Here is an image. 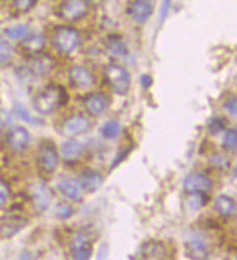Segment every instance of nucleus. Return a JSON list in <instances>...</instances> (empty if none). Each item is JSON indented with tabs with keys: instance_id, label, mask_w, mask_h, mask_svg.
<instances>
[{
	"instance_id": "a878e982",
	"label": "nucleus",
	"mask_w": 237,
	"mask_h": 260,
	"mask_svg": "<svg viewBox=\"0 0 237 260\" xmlns=\"http://www.w3.org/2000/svg\"><path fill=\"white\" fill-rule=\"evenodd\" d=\"M100 133L106 138V139H116L118 135L122 133V126L116 120H110L104 123L100 129Z\"/></svg>"
},
{
	"instance_id": "4be33fe9",
	"label": "nucleus",
	"mask_w": 237,
	"mask_h": 260,
	"mask_svg": "<svg viewBox=\"0 0 237 260\" xmlns=\"http://www.w3.org/2000/svg\"><path fill=\"white\" fill-rule=\"evenodd\" d=\"M106 50L113 57H126L128 56V46L122 36L111 34L106 40Z\"/></svg>"
},
{
	"instance_id": "f3484780",
	"label": "nucleus",
	"mask_w": 237,
	"mask_h": 260,
	"mask_svg": "<svg viewBox=\"0 0 237 260\" xmlns=\"http://www.w3.org/2000/svg\"><path fill=\"white\" fill-rule=\"evenodd\" d=\"M44 47H46V37L41 32H31L24 41H21V48H22L24 54L29 56V57H36L38 54H43Z\"/></svg>"
},
{
	"instance_id": "1a4fd4ad",
	"label": "nucleus",
	"mask_w": 237,
	"mask_h": 260,
	"mask_svg": "<svg viewBox=\"0 0 237 260\" xmlns=\"http://www.w3.org/2000/svg\"><path fill=\"white\" fill-rule=\"evenodd\" d=\"M185 251L188 257L192 260H208L210 257V247L205 238L198 234H193L186 238L185 241Z\"/></svg>"
},
{
	"instance_id": "7c9ffc66",
	"label": "nucleus",
	"mask_w": 237,
	"mask_h": 260,
	"mask_svg": "<svg viewBox=\"0 0 237 260\" xmlns=\"http://www.w3.org/2000/svg\"><path fill=\"white\" fill-rule=\"evenodd\" d=\"M15 113H16V116L19 118H22L25 120L26 123H31V124H38V120L33 117L28 111H26V108L24 106H21V104H15Z\"/></svg>"
},
{
	"instance_id": "c756f323",
	"label": "nucleus",
	"mask_w": 237,
	"mask_h": 260,
	"mask_svg": "<svg viewBox=\"0 0 237 260\" xmlns=\"http://www.w3.org/2000/svg\"><path fill=\"white\" fill-rule=\"evenodd\" d=\"M38 0H12L13 9L18 13H28L34 9Z\"/></svg>"
},
{
	"instance_id": "aec40b11",
	"label": "nucleus",
	"mask_w": 237,
	"mask_h": 260,
	"mask_svg": "<svg viewBox=\"0 0 237 260\" xmlns=\"http://www.w3.org/2000/svg\"><path fill=\"white\" fill-rule=\"evenodd\" d=\"M214 208H215V211L218 212L220 216L227 218V219L228 218H233L236 215V201L231 196H228V194H220V196H217L215 201H214Z\"/></svg>"
},
{
	"instance_id": "b1692460",
	"label": "nucleus",
	"mask_w": 237,
	"mask_h": 260,
	"mask_svg": "<svg viewBox=\"0 0 237 260\" xmlns=\"http://www.w3.org/2000/svg\"><path fill=\"white\" fill-rule=\"evenodd\" d=\"M33 31L28 25L25 24H18V25H12V26H8L5 28L3 31V36L6 37L8 41H24L26 37L29 36Z\"/></svg>"
},
{
	"instance_id": "393cba45",
	"label": "nucleus",
	"mask_w": 237,
	"mask_h": 260,
	"mask_svg": "<svg viewBox=\"0 0 237 260\" xmlns=\"http://www.w3.org/2000/svg\"><path fill=\"white\" fill-rule=\"evenodd\" d=\"M208 203V196L206 193H188V201L186 206L190 212H195L198 209L203 208Z\"/></svg>"
},
{
	"instance_id": "a211bd4d",
	"label": "nucleus",
	"mask_w": 237,
	"mask_h": 260,
	"mask_svg": "<svg viewBox=\"0 0 237 260\" xmlns=\"http://www.w3.org/2000/svg\"><path fill=\"white\" fill-rule=\"evenodd\" d=\"M78 181H79V184H81L83 191L94 193V191H97V190L103 186L104 178H103V174L100 171L88 168V170H83L82 173H81Z\"/></svg>"
},
{
	"instance_id": "9d476101",
	"label": "nucleus",
	"mask_w": 237,
	"mask_h": 260,
	"mask_svg": "<svg viewBox=\"0 0 237 260\" xmlns=\"http://www.w3.org/2000/svg\"><path fill=\"white\" fill-rule=\"evenodd\" d=\"M93 254V243L88 234L78 233L72 238L71 257L72 260H90Z\"/></svg>"
},
{
	"instance_id": "72a5a7b5",
	"label": "nucleus",
	"mask_w": 237,
	"mask_h": 260,
	"mask_svg": "<svg viewBox=\"0 0 237 260\" xmlns=\"http://www.w3.org/2000/svg\"><path fill=\"white\" fill-rule=\"evenodd\" d=\"M211 162H213L214 167H217V168H228L230 167V161H228V158L223 154H215L211 158Z\"/></svg>"
},
{
	"instance_id": "412c9836",
	"label": "nucleus",
	"mask_w": 237,
	"mask_h": 260,
	"mask_svg": "<svg viewBox=\"0 0 237 260\" xmlns=\"http://www.w3.org/2000/svg\"><path fill=\"white\" fill-rule=\"evenodd\" d=\"M83 152H85L83 145L78 141H75V139L66 141L62 145V149H60V154L66 162H75V161L81 159Z\"/></svg>"
},
{
	"instance_id": "dca6fc26",
	"label": "nucleus",
	"mask_w": 237,
	"mask_h": 260,
	"mask_svg": "<svg viewBox=\"0 0 237 260\" xmlns=\"http://www.w3.org/2000/svg\"><path fill=\"white\" fill-rule=\"evenodd\" d=\"M29 133L25 127H12L6 135V143L13 152H22L29 145Z\"/></svg>"
},
{
	"instance_id": "f8f14e48",
	"label": "nucleus",
	"mask_w": 237,
	"mask_h": 260,
	"mask_svg": "<svg viewBox=\"0 0 237 260\" xmlns=\"http://www.w3.org/2000/svg\"><path fill=\"white\" fill-rule=\"evenodd\" d=\"M82 107L85 108L88 116L100 117L106 113L107 108H108V98L101 92H93V94H88L83 98Z\"/></svg>"
},
{
	"instance_id": "423d86ee",
	"label": "nucleus",
	"mask_w": 237,
	"mask_h": 260,
	"mask_svg": "<svg viewBox=\"0 0 237 260\" xmlns=\"http://www.w3.org/2000/svg\"><path fill=\"white\" fill-rule=\"evenodd\" d=\"M60 154L56 148V145L50 141H46L40 145L38 149V156H37V164L40 167V170L46 174H51L56 171V168L59 166Z\"/></svg>"
},
{
	"instance_id": "ddd939ff",
	"label": "nucleus",
	"mask_w": 237,
	"mask_h": 260,
	"mask_svg": "<svg viewBox=\"0 0 237 260\" xmlns=\"http://www.w3.org/2000/svg\"><path fill=\"white\" fill-rule=\"evenodd\" d=\"M29 198L38 212H44L51 203V190L44 183H33L29 186Z\"/></svg>"
},
{
	"instance_id": "6ab92c4d",
	"label": "nucleus",
	"mask_w": 237,
	"mask_h": 260,
	"mask_svg": "<svg viewBox=\"0 0 237 260\" xmlns=\"http://www.w3.org/2000/svg\"><path fill=\"white\" fill-rule=\"evenodd\" d=\"M166 253L167 250L164 243L157 241V240H148L139 248V256L146 260L163 259V257H166Z\"/></svg>"
},
{
	"instance_id": "f03ea898",
	"label": "nucleus",
	"mask_w": 237,
	"mask_h": 260,
	"mask_svg": "<svg viewBox=\"0 0 237 260\" xmlns=\"http://www.w3.org/2000/svg\"><path fill=\"white\" fill-rule=\"evenodd\" d=\"M82 37L81 32L69 25H60L53 29L51 44L60 54H72L81 47Z\"/></svg>"
},
{
	"instance_id": "c85d7f7f",
	"label": "nucleus",
	"mask_w": 237,
	"mask_h": 260,
	"mask_svg": "<svg viewBox=\"0 0 237 260\" xmlns=\"http://www.w3.org/2000/svg\"><path fill=\"white\" fill-rule=\"evenodd\" d=\"M54 213H56V218L60 219V221H68V219H71L72 216L75 215V209L68 202H60L59 205L56 206Z\"/></svg>"
},
{
	"instance_id": "0eeeda50",
	"label": "nucleus",
	"mask_w": 237,
	"mask_h": 260,
	"mask_svg": "<svg viewBox=\"0 0 237 260\" xmlns=\"http://www.w3.org/2000/svg\"><path fill=\"white\" fill-rule=\"evenodd\" d=\"M183 189L186 193H206L213 189V180L202 171H192L183 181Z\"/></svg>"
},
{
	"instance_id": "2f4dec72",
	"label": "nucleus",
	"mask_w": 237,
	"mask_h": 260,
	"mask_svg": "<svg viewBox=\"0 0 237 260\" xmlns=\"http://www.w3.org/2000/svg\"><path fill=\"white\" fill-rule=\"evenodd\" d=\"M208 129L213 135H217L225 129V121L223 120V117H213L208 123Z\"/></svg>"
},
{
	"instance_id": "5701e85b",
	"label": "nucleus",
	"mask_w": 237,
	"mask_h": 260,
	"mask_svg": "<svg viewBox=\"0 0 237 260\" xmlns=\"http://www.w3.org/2000/svg\"><path fill=\"white\" fill-rule=\"evenodd\" d=\"M26 224V221L19 218V216H9L2 221L0 224V234L3 237H12L18 231H21Z\"/></svg>"
},
{
	"instance_id": "6e6552de",
	"label": "nucleus",
	"mask_w": 237,
	"mask_h": 260,
	"mask_svg": "<svg viewBox=\"0 0 237 260\" xmlns=\"http://www.w3.org/2000/svg\"><path fill=\"white\" fill-rule=\"evenodd\" d=\"M90 129H91V120L82 113L72 114L62 124L63 133L69 136H81V135H85Z\"/></svg>"
},
{
	"instance_id": "7ed1b4c3",
	"label": "nucleus",
	"mask_w": 237,
	"mask_h": 260,
	"mask_svg": "<svg viewBox=\"0 0 237 260\" xmlns=\"http://www.w3.org/2000/svg\"><path fill=\"white\" fill-rule=\"evenodd\" d=\"M106 79L111 91L117 95H126L132 86V76L129 71L118 64V63H108L104 69Z\"/></svg>"
},
{
	"instance_id": "20e7f679",
	"label": "nucleus",
	"mask_w": 237,
	"mask_h": 260,
	"mask_svg": "<svg viewBox=\"0 0 237 260\" xmlns=\"http://www.w3.org/2000/svg\"><path fill=\"white\" fill-rule=\"evenodd\" d=\"M90 13V0H63L57 8L60 19L66 22H78Z\"/></svg>"
},
{
	"instance_id": "c9c22d12",
	"label": "nucleus",
	"mask_w": 237,
	"mask_h": 260,
	"mask_svg": "<svg viewBox=\"0 0 237 260\" xmlns=\"http://www.w3.org/2000/svg\"><path fill=\"white\" fill-rule=\"evenodd\" d=\"M171 9V0H163V6H161V15H160V24H163L166 21L167 15Z\"/></svg>"
},
{
	"instance_id": "473e14b6",
	"label": "nucleus",
	"mask_w": 237,
	"mask_h": 260,
	"mask_svg": "<svg viewBox=\"0 0 237 260\" xmlns=\"http://www.w3.org/2000/svg\"><path fill=\"white\" fill-rule=\"evenodd\" d=\"M224 108L225 111L230 114V116H233V117H236L237 116V98L236 95H230V96H227V100L224 101Z\"/></svg>"
},
{
	"instance_id": "2eb2a0df",
	"label": "nucleus",
	"mask_w": 237,
	"mask_h": 260,
	"mask_svg": "<svg viewBox=\"0 0 237 260\" xmlns=\"http://www.w3.org/2000/svg\"><path fill=\"white\" fill-rule=\"evenodd\" d=\"M57 190L59 193L68 201L79 202L82 201L83 190L79 184V181L76 178L72 177H63L60 178L57 183Z\"/></svg>"
},
{
	"instance_id": "f257e3e1",
	"label": "nucleus",
	"mask_w": 237,
	"mask_h": 260,
	"mask_svg": "<svg viewBox=\"0 0 237 260\" xmlns=\"http://www.w3.org/2000/svg\"><path fill=\"white\" fill-rule=\"evenodd\" d=\"M68 101V95L59 85H48L41 89L33 100V107L38 114L47 116L56 111L60 106Z\"/></svg>"
},
{
	"instance_id": "9b49d317",
	"label": "nucleus",
	"mask_w": 237,
	"mask_h": 260,
	"mask_svg": "<svg viewBox=\"0 0 237 260\" xmlns=\"http://www.w3.org/2000/svg\"><path fill=\"white\" fill-rule=\"evenodd\" d=\"M69 82L78 89H88L95 83V76L93 72L82 64H73L69 69Z\"/></svg>"
},
{
	"instance_id": "f704fd0d",
	"label": "nucleus",
	"mask_w": 237,
	"mask_h": 260,
	"mask_svg": "<svg viewBox=\"0 0 237 260\" xmlns=\"http://www.w3.org/2000/svg\"><path fill=\"white\" fill-rule=\"evenodd\" d=\"M9 196H11V189H9V186H8L3 180H0V208H3V206L6 205Z\"/></svg>"
},
{
	"instance_id": "39448f33",
	"label": "nucleus",
	"mask_w": 237,
	"mask_h": 260,
	"mask_svg": "<svg viewBox=\"0 0 237 260\" xmlns=\"http://www.w3.org/2000/svg\"><path fill=\"white\" fill-rule=\"evenodd\" d=\"M54 66H56V61L51 56L38 54L36 57H33L28 64H25L24 68H21L18 72H21L28 79H36V78H43V76L48 75L54 69Z\"/></svg>"
},
{
	"instance_id": "e433bc0d",
	"label": "nucleus",
	"mask_w": 237,
	"mask_h": 260,
	"mask_svg": "<svg viewBox=\"0 0 237 260\" xmlns=\"http://www.w3.org/2000/svg\"><path fill=\"white\" fill-rule=\"evenodd\" d=\"M141 82H142L143 88H148V86H151V78L146 76V75H143L142 78H141Z\"/></svg>"
},
{
	"instance_id": "4468645a",
	"label": "nucleus",
	"mask_w": 237,
	"mask_h": 260,
	"mask_svg": "<svg viewBox=\"0 0 237 260\" xmlns=\"http://www.w3.org/2000/svg\"><path fill=\"white\" fill-rule=\"evenodd\" d=\"M154 12L151 0H131L128 6V15L138 24H145Z\"/></svg>"
},
{
	"instance_id": "cd10ccee",
	"label": "nucleus",
	"mask_w": 237,
	"mask_h": 260,
	"mask_svg": "<svg viewBox=\"0 0 237 260\" xmlns=\"http://www.w3.org/2000/svg\"><path fill=\"white\" fill-rule=\"evenodd\" d=\"M223 148L227 152L233 154L236 152L237 149V130L236 129H228L224 133L223 138Z\"/></svg>"
},
{
	"instance_id": "bb28decb",
	"label": "nucleus",
	"mask_w": 237,
	"mask_h": 260,
	"mask_svg": "<svg viewBox=\"0 0 237 260\" xmlns=\"http://www.w3.org/2000/svg\"><path fill=\"white\" fill-rule=\"evenodd\" d=\"M12 56H13L12 44H11L6 38L0 37V68H2V66H5V64H8V63L12 60Z\"/></svg>"
}]
</instances>
